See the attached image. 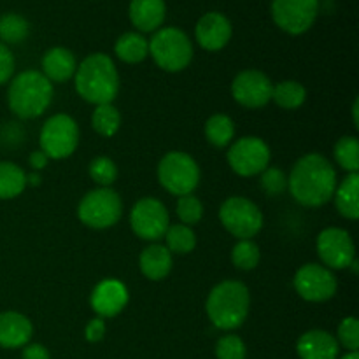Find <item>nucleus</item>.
<instances>
[{
  "label": "nucleus",
  "instance_id": "f257e3e1",
  "mask_svg": "<svg viewBox=\"0 0 359 359\" xmlns=\"http://www.w3.org/2000/svg\"><path fill=\"white\" fill-rule=\"evenodd\" d=\"M287 188L300 205L323 207L333 198L337 189V172L323 154H305L291 168Z\"/></svg>",
  "mask_w": 359,
  "mask_h": 359
},
{
  "label": "nucleus",
  "instance_id": "f03ea898",
  "mask_svg": "<svg viewBox=\"0 0 359 359\" xmlns=\"http://www.w3.org/2000/svg\"><path fill=\"white\" fill-rule=\"evenodd\" d=\"M76 90L79 97L95 105L112 104L119 91V76L114 62L105 53L88 55L76 70Z\"/></svg>",
  "mask_w": 359,
  "mask_h": 359
},
{
  "label": "nucleus",
  "instance_id": "7ed1b4c3",
  "mask_svg": "<svg viewBox=\"0 0 359 359\" xmlns=\"http://www.w3.org/2000/svg\"><path fill=\"white\" fill-rule=\"evenodd\" d=\"M251 307V294L241 280H223L207 297L205 311L216 328L230 332L244 325Z\"/></svg>",
  "mask_w": 359,
  "mask_h": 359
},
{
  "label": "nucleus",
  "instance_id": "20e7f679",
  "mask_svg": "<svg viewBox=\"0 0 359 359\" xmlns=\"http://www.w3.org/2000/svg\"><path fill=\"white\" fill-rule=\"evenodd\" d=\"M53 100V83L39 70H25L9 84L7 104L21 119H35L44 114Z\"/></svg>",
  "mask_w": 359,
  "mask_h": 359
},
{
  "label": "nucleus",
  "instance_id": "39448f33",
  "mask_svg": "<svg viewBox=\"0 0 359 359\" xmlns=\"http://www.w3.org/2000/svg\"><path fill=\"white\" fill-rule=\"evenodd\" d=\"M149 55L165 72H181L191 63L193 44L181 28L165 27L151 37Z\"/></svg>",
  "mask_w": 359,
  "mask_h": 359
},
{
  "label": "nucleus",
  "instance_id": "423d86ee",
  "mask_svg": "<svg viewBox=\"0 0 359 359\" xmlns=\"http://www.w3.org/2000/svg\"><path fill=\"white\" fill-rule=\"evenodd\" d=\"M123 214L121 196L112 188H97L88 191L77 207V216L83 224L93 230L114 226Z\"/></svg>",
  "mask_w": 359,
  "mask_h": 359
},
{
  "label": "nucleus",
  "instance_id": "0eeeda50",
  "mask_svg": "<svg viewBox=\"0 0 359 359\" xmlns=\"http://www.w3.org/2000/svg\"><path fill=\"white\" fill-rule=\"evenodd\" d=\"M158 181L172 195H191L200 182V168L188 153L170 151L158 165Z\"/></svg>",
  "mask_w": 359,
  "mask_h": 359
},
{
  "label": "nucleus",
  "instance_id": "6e6552de",
  "mask_svg": "<svg viewBox=\"0 0 359 359\" xmlns=\"http://www.w3.org/2000/svg\"><path fill=\"white\" fill-rule=\"evenodd\" d=\"M223 226L238 241H251L263 228V214L255 202L244 196L224 200L219 209Z\"/></svg>",
  "mask_w": 359,
  "mask_h": 359
},
{
  "label": "nucleus",
  "instance_id": "1a4fd4ad",
  "mask_svg": "<svg viewBox=\"0 0 359 359\" xmlns=\"http://www.w3.org/2000/svg\"><path fill=\"white\" fill-rule=\"evenodd\" d=\"M41 151L53 160L69 158L79 144V128L69 114H55L42 125Z\"/></svg>",
  "mask_w": 359,
  "mask_h": 359
},
{
  "label": "nucleus",
  "instance_id": "9d476101",
  "mask_svg": "<svg viewBox=\"0 0 359 359\" xmlns=\"http://www.w3.org/2000/svg\"><path fill=\"white\" fill-rule=\"evenodd\" d=\"M272 20L290 35H302L314 25L319 14V0H272Z\"/></svg>",
  "mask_w": 359,
  "mask_h": 359
},
{
  "label": "nucleus",
  "instance_id": "9b49d317",
  "mask_svg": "<svg viewBox=\"0 0 359 359\" xmlns=\"http://www.w3.org/2000/svg\"><path fill=\"white\" fill-rule=\"evenodd\" d=\"M226 158L235 174L242 177H252L262 174L269 167L270 147L259 137H242L231 144Z\"/></svg>",
  "mask_w": 359,
  "mask_h": 359
},
{
  "label": "nucleus",
  "instance_id": "f8f14e48",
  "mask_svg": "<svg viewBox=\"0 0 359 359\" xmlns=\"http://www.w3.org/2000/svg\"><path fill=\"white\" fill-rule=\"evenodd\" d=\"M130 226L142 241H160L170 226L167 207L151 196L140 198L130 212Z\"/></svg>",
  "mask_w": 359,
  "mask_h": 359
},
{
  "label": "nucleus",
  "instance_id": "ddd939ff",
  "mask_svg": "<svg viewBox=\"0 0 359 359\" xmlns=\"http://www.w3.org/2000/svg\"><path fill=\"white\" fill-rule=\"evenodd\" d=\"M293 286L304 300L321 304L335 297L339 284L332 270L318 263H307L297 270Z\"/></svg>",
  "mask_w": 359,
  "mask_h": 359
},
{
  "label": "nucleus",
  "instance_id": "4468645a",
  "mask_svg": "<svg viewBox=\"0 0 359 359\" xmlns=\"http://www.w3.org/2000/svg\"><path fill=\"white\" fill-rule=\"evenodd\" d=\"M318 255L326 269L344 270L349 269L356 259V248L349 231L342 228H326L318 237Z\"/></svg>",
  "mask_w": 359,
  "mask_h": 359
},
{
  "label": "nucleus",
  "instance_id": "2eb2a0df",
  "mask_svg": "<svg viewBox=\"0 0 359 359\" xmlns=\"http://www.w3.org/2000/svg\"><path fill=\"white\" fill-rule=\"evenodd\" d=\"M273 84L262 70H242L231 83V95L242 107L262 109L272 100Z\"/></svg>",
  "mask_w": 359,
  "mask_h": 359
},
{
  "label": "nucleus",
  "instance_id": "dca6fc26",
  "mask_svg": "<svg viewBox=\"0 0 359 359\" xmlns=\"http://www.w3.org/2000/svg\"><path fill=\"white\" fill-rule=\"evenodd\" d=\"M90 304L98 318H114L128 304V290L121 280L104 279L91 291Z\"/></svg>",
  "mask_w": 359,
  "mask_h": 359
},
{
  "label": "nucleus",
  "instance_id": "f3484780",
  "mask_svg": "<svg viewBox=\"0 0 359 359\" xmlns=\"http://www.w3.org/2000/svg\"><path fill=\"white\" fill-rule=\"evenodd\" d=\"M231 23L224 14L207 13L198 20L195 27V37L200 48L205 51H219L230 42L231 39Z\"/></svg>",
  "mask_w": 359,
  "mask_h": 359
},
{
  "label": "nucleus",
  "instance_id": "a211bd4d",
  "mask_svg": "<svg viewBox=\"0 0 359 359\" xmlns=\"http://www.w3.org/2000/svg\"><path fill=\"white\" fill-rule=\"evenodd\" d=\"M128 16L133 27L142 34L160 30L167 16L165 0H130Z\"/></svg>",
  "mask_w": 359,
  "mask_h": 359
},
{
  "label": "nucleus",
  "instance_id": "6ab92c4d",
  "mask_svg": "<svg viewBox=\"0 0 359 359\" xmlns=\"http://www.w3.org/2000/svg\"><path fill=\"white\" fill-rule=\"evenodd\" d=\"M340 344L325 330H311L298 339L297 353L300 359H337Z\"/></svg>",
  "mask_w": 359,
  "mask_h": 359
},
{
  "label": "nucleus",
  "instance_id": "aec40b11",
  "mask_svg": "<svg viewBox=\"0 0 359 359\" xmlns=\"http://www.w3.org/2000/svg\"><path fill=\"white\" fill-rule=\"evenodd\" d=\"M32 323L20 312H2L0 314V347L18 349L25 347L32 339Z\"/></svg>",
  "mask_w": 359,
  "mask_h": 359
},
{
  "label": "nucleus",
  "instance_id": "412c9836",
  "mask_svg": "<svg viewBox=\"0 0 359 359\" xmlns=\"http://www.w3.org/2000/svg\"><path fill=\"white\" fill-rule=\"evenodd\" d=\"M77 60L67 48H51L42 56V74L49 83H65L76 74Z\"/></svg>",
  "mask_w": 359,
  "mask_h": 359
},
{
  "label": "nucleus",
  "instance_id": "4be33fe9",
  "mask_svg": "<svg viewBox=\"0 0 359 359\" xmlns=\"http://www.w3.org/2000/svg\"><path fill=\"white\" fill-rule=\"evenodd\" d=\"M139 266L149 280H163L172 270V252L165 245H147L140 252Z\"/></svg>",
  "mask_w": 359,
  "mask_h": 359
},
{
  "label": "nucleus",
  "instance_id": "5701e85b",
  "mask_svg": "<svg viewBox=\"0 0 359 359\" xmlns=\"http://www.w3.org/2000/svg\"><path fill=\"white\" fill-rule=\"evenodd\" d=\"M333 198L340 216L356 221L359 217V174H349L340 184H337Z\"/></svg>",
  "mask_w": 359,
  "mask_h": 359
},
{
  "label": "nucleus",
  "instance_id": "b1692460",
  "mask_svg": "<svg viewBox=\"0 0 359 359\" xmlns=\"http://www.w3.org/2000/svg\"><path fill=\"white\" fill-rule=\"evenodd\" d=\"M114 51L125 63H140L149 55V41L139 32H126L116 41Z\"/></svg>",
  "mask_w": 359,
  "mask_h": 359
},
{
  "label": "nucleus",
  "instance_id": "393cba45",
  "mask_svg": "<svg viewBox=\"0 0 359 359\" xmlns=\"http://www.w3.org/2000/svg\"><path fill=\"white\" fill-rule=\"evenodd\" d=\"M27 188V174L13 161H0V200L16 198Z\"/></svg>",
  "mask_w": 359,
  "mask_h": 359
},
{
  "label": "nucleus",
  "instance_id": "a878e982",
  "mask_svg": "<svg viewBox=\"0 0 359 359\" xmlns=\"http://www.w3.org/2000/svg\"><path fill=\"white\" fill-rule=\"evenodd\" d=\"M272 100L280 109L294 111V109L302 107L304 102L307 100V90L298 81H280L279 84L273 86Z\"/></svg>",
  "mask_w": 359,
  "mask_h": 359
},
{
  "label": "nucleus",
  "instance_id": "bb28decb",
  "mask_svg": "<svg viewBox=\"0 0 359 359\" xmlns=\"http://www.w3.org/2000/svg\"><path fill=\"white\" fill-rule=\"evenodd\" d=\"M30 34V25L27 18L16 13H7L0 16V42L2 44H20Z\"/></svg>",
  "mask_w": 359,
  "mask_h": 359
},
{
  "label": "nucleus",
  "instance_id": "cd10ccee",
  "mask_svg": "<svg viewBox=\"0 0 359 359\" xmlns=\"http://www.w3.org/2000/svg\"><path fill=\"white\" fill-rule=\"evenodd\" d=\"M235 125L230 116L214 114L205 123V137L214 147H226L233 140Z\"/></svg>",
  "mask_w": 359,
  "mask_h": 359
},
{
  "label": "nucleus",
  "instance_id": "c85d7f7f",
  "mask_svg": "<svg viewBox=\"0 0 359 359\" xmlns=\"http://www.w3.org/2000/svg\"><path fill=\"white\" fill-rule=\"evenodd\" d=\"M165 241H167L165 248L175 255H188L196 248L195 231L191 230V226H186L182 223L170 224L165 231Z\"/></svg>",
  "mask_w": 359,
  "mask_h": 359
},
{
  "label": "nucleus",
  "instance_id": "c756f323",
  "mask_svg": "<svg viewBox=\"0 0 359 359\" xmlns=\"http://www.w3.org/2000/svg\"><path fill=\"white\" fill-rule=\"evenodd\" d=\"M91 125L95 132L102 137H114L121 126V114L112 104L97 105L91 116Z\"/></svg>",
  "mask_w": 359,
  "mask_h": 359
},
{
  "label": "nucleus",
  "instance_id": "7c9ffc66",
  "mask_svg": "<svg viewBox=\"0 0 359 359\" xmlns=\"http://www.w3.org/2000/svg\"><path fill=\"white\" fill-rule=\"evenodd\" d=\"M335 160L340 167L349 174H358L359 170V140L354 135L340 137L335 144Z\"/></svg>",
  "mask_w": 359,
  "mask_h": 359
},
{
  "label": "nucleus",
  "instance_id": "2f4dec72",
  "mask_svg": "<svg viewBox=\"0 0 359 359\" xmlns=\"http://www.w3.org/2000/svg\"><path fill=\"white\" fill-rule=\"evenodd\" d=\"M262 252L252 241H238L231 249V262L241 270H252L258 266Z\"/></svg>",
  "mask_w": 359,
  "mask_h": 359
},
{
  "label": "nucleus",
  "instance_id": "473e14b6",
  "mask_svg": "<svg viewBox=\"0 0 359 359\" xmlns=\"http://www.w3.org/2000/svg\"><path fill=\"white\" fill-rule=\"evenodd\" d=\"M90 175L100 188H111L118 179V167L111 158L98 156L90 163Z\"/></svg>",
  "mask_w": 359,
  "mask_h": 359
},
{
  "label": "nucleus",
  "instance_id": "72a5a7b5",
  "mask_svg": "<svg viewBox=\"0 0 359 359\" xmlns=\"http://www.w3.org/2000/svg\"><path fill=\"white\" fill-rule=\"evenodd\" d=\"M177 216L182 224L186 226H193V224L200 223L203 216V205L195 195H182L177 198Z\"/></svg>",
  "mask_w": 359,
  "mask_h": 359
},
{
  "label": "nucleus",
  "instance_id": "f704fd0d",
  "mask_svg": "<svg viewBox=\"0 0 359 359\" xmlns=\"http://www.w3.org/2000/svg\"><path fill=\"white\" fill-rule=\"evenodd\" d=\"M259 175H262L259 186H262L266 195L277 196L287 189V177L280 168L266 167Z\"/></svg>",
  "mask_w": 359,
  "mask_h": 359
},
{
  "label": "nucleus",
  "instance_id": "c9c22d12",
  "mask_svg": "<svg viewBox=\"0 0 359 359\" xmlns=\"http://www.w3.org/2000/svg\"><path fill=\"white\" fill-rule=\"evenodd\" d=\"M248 349L241 337L224 335L216 344V358L217 359H245Z\"/></svg>",
  "mask_w": 359,
  "mask_h": 359
},
{
  "label": "nucleus",
  "instance_id": "e433bc0d",
  "mask_svg": "<svg viewBox=\"0 0 359 359\" xmlns=\"http://www.w3.org/2000/svg\"><path fill=\"white\" fill-rule=\"evenodd\" d=\"M337 342L342 344L349 353H358L359 349V321L354 316L342 319L339 325V333H337Z\"/></svg>",
  "mask_w": 359,
  "mask_h": 359
},
{
  "label": "nucleus",
  "instance_id": "4c0bfd02",
  "mask_svg": "<svg viewBox=\"0 0 359 359\" xmlns=\"http://www.w3.org/2000/svg\"><path fill=\"white\" fill-rule=\"evenodd\" d=\"M14 56L6 44L0 42V86L6 84L14 74Z\"/></svg>",
  "mask_w": 359,
  "mask_h": 359
},
{
  "label": "nucleus",
  "instance_id": "58836bf2",
  "mask_svg": "<svg viewBox=\"0 0 359 359\" xmlns=\"http://www.w3.org/2000/svg\"><path fill=\"white\" fill-rule=\"evenodd\" d=\"M105 335V323L102 318H95L91 319L90 323L86 325V330H84V337H86L88 342L95 344L100 342Z\"/></svg>",
  "mask_w": 359,
  "mask_h": 359
},
{
  "label": "nucleus",
  "instance_id": "ea45409f",
  "mask_svg": "<svg viewBox=\"0 0 359 359\" xmlns=\"http://www.w3.org/2000/svg\"><path fill=\"white\" fill-rule=\"evenodd\" d=\"M23 359H51V356H49V351L44 346L30 344V346H25Z\"/></svg>",
  "mask_w": 359,
  "mask_h": 359
},
{
  "label": "nucleus",
  "instance_id": "a19ab883",
  "mask_svg": "<svg viewBox=\"0 0 359 359\" xmlns=\"http://www.w3.org/2000/svg\"><path fill=\"white\" fill-rule=\"evenodd\" d=\"M48 160H49V158L46 156V154L42 153V151H34V153L30 154V158H28V161H30V167L34 168L35 172L42 170V168H44L46 165H48Z\"/></svg>",
  "mask_w": 359,
  "mask_h": 359
},
{
  "label": "nucleus",
  "instance_id": "79ce46f5",
  "mask_svg": "<svg viewBox=\"0 0 359 359\" xmlns=\"http://www.w3.org/2000/svg\"><path fill=\"white\" fill-rule=\"evenodd\" d=\"M27 184H30V186L41 184V175H39V172H34V174L27 175Z\"/></svg>",
  "mask_w": 359,
  "mask_h": 359
},
{
  "label": "nucleus",
  "instance_id": "37998d69",
  "mask_svg": "<svg viewBox=\"0 0 359 359\" xmlns=\"http://www.w3.org/2000/svg\"><path fill=\"white\" fill-rule=\"evenodd\" d=\"M358 107H359V102L354 100V105H353V118H354V126L359 128V121H358Z\"/></svg>",
  "mask_w": 359,
  "mask_h": 359
},
{
  "label": "nucleus",
  "instance_id": "c03bdc74",
  "mask_svg": "<svg viewBox=\"0 0 359 359\" xmlns=\"http://www.w3.org/2000/svg\"><path fill=\"white\" fill-rule=\"evenodd\" d=\"M340 359H359V354L358 353H347L346 356H342Z\"/></svg>",
  "mask_w": 359,
  "mask_h": 359
}]
</instances>
